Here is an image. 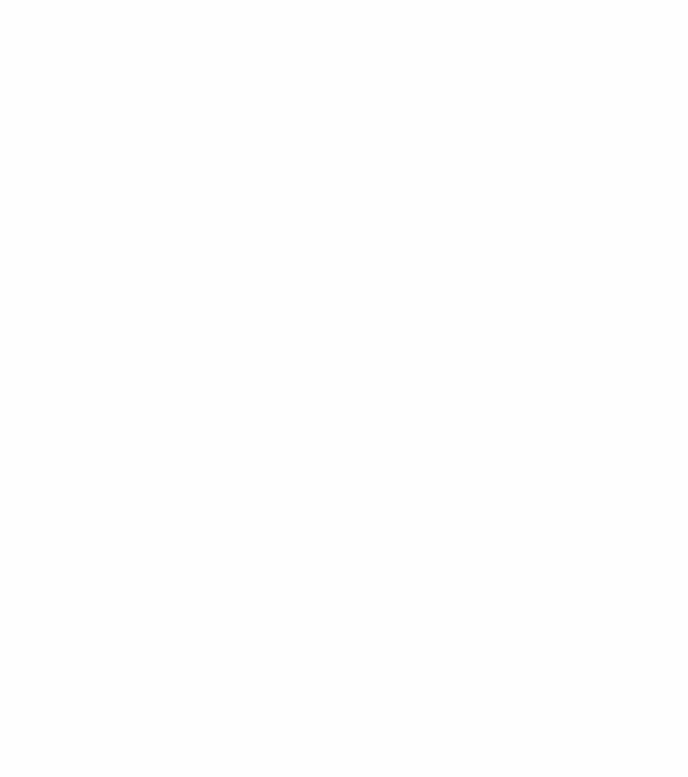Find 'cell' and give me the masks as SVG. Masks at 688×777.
Returning <instances> with one entry per match:
<instances>
[]
</instances>
